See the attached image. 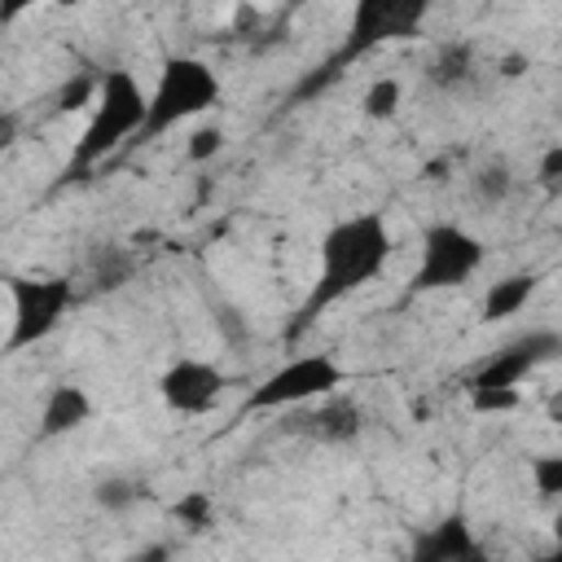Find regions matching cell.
<instances>
[{
  "label": "cell",
  "mask_w": 562,
  "mask_h": 562,
  "mask_svg": "<svg viewBox=\"0 0 562 562\" xmlns=\"http://www.w3.org/2000/svg\"><path fill=\"white\" fill-rule=\"evenodd\" d=\"M316 255H321L316 281H312L307 299L299 303L294 321L285 325V338H290V342L303 338L334 303H342L347 294L364 290V285L386 268V259H391V228H386V220H382L378 211H360V215H351V220H338V224L321 237Z\"/></svg>",
  "instance_id": "obj_1"
},
{
  "label": "cell",
  "mask_w": 562,
  "mask_h": 562,
  "mask_svg": "<svg viewBox=\"0 0 562 562\" xmlns=\"http://www.w3.org/2000/svg\"><path fill=\"white\" fill-rule=\"evenodd\" d=\"M140 123H145V92L136 83V75L123 66L101 70L92 114H88L75 149H70V162H66V180H79L88 167H97L110 149H119L127 136H136Z\"/></svg>",
  "instance_id": "obj_2"
},
{
  "label": "cell",
  "mask_w": 562,
  "mask_h": 562,
  "mask_svg": "<svg viewBox=\"0 0 562 562\" xmlns=\"http://www.w3.org/2000/svg\"><path fill=\"white\" fill-rule=\"evenodd\" d=\"M426 22V0H360L351 9V22H347V40L338 44V53H329L321 61V70L303 75V83L294 88V101H307L316 92H325L347 61L364 57L369 48L386 44V40H408L417 26Z\"/></svg>",
  "instance_id": "obj_3"
},
{
  "label": "cell",
  "mask_w": 562,
  "mask_h": 562,
  "mask_svg": "<svg viewBox=\"0 0 562 562\" xmlns=\"http://www.w3.org/2000/svg\"><path fill=\"white\" fill-rule=\"evenodd\" d=\"M220 97H224V83L202 57H189V53L162 57L158 83H154V92H145V123L136 132V140H154V136L171 132L176 123L206 114L211 105H220Z\"/></svg>",
  "instance_id": "obj_4"
},
{
  "label": "cell",
  "mask_w": 562,
  "mask_h": 562,
  "mask_svg": "<svg viewBox=\"0 0 562 562\" xmlns=\"http://www.w3.org/2000/svg\"><path fill=\"white\" fill-rule=\"evenodd\" d=\"M342 364L329 351H303L294 360H285L281 369H272L259 386L246 391L241 413H281V408H299L307 400H325L342 386Z\"/></svg>",
  "instance_id": "obj_5"
},
{
  "label": "cell",
  "mask_w": 562,
  "mask_h": 562,
  "mask_svg": "<svg viewBox=\"0 0 562 562\" xmlns=\"http://www.w3.org/2000/svg\"><path fill=\"white\" fill-rule=\"evenodd\" d=\"M9 303L13 316L4 351H26L66 321V312L75 307V285L66 277H9Z\"/></svg>",
  "instance_id": "obj_6"
},
{
  "label": "cell",
  "mask_w": 562,
  "mask_h": 562,
  "mask_svg": "<svg viewBox=\"0 0 562 562\" xmlns=\"http://www.w3.org/2000/svg\"><path fill=\"white\" fill-rule=\"evenodd\" d=\"M483 263V241L461 224H430L422 233V259L408 277V299L465 285Z\"/></svg>",
  "instance_id": "obj_7"
},
{
  "label": "cell",
  "mask_w": 562,
  "mask_h": 562,
  "mask_svg": "<svg viewBox=\"0 0 562 562\" xmlns=\"http://www.w3.org/2000/svg\"><path fill=\"white\" fill-rule=\"evenodd\" d=\"M224 386H228L224 369L211 360H198V356H180L158 373V400L167 413H180V417L211 413L220 404Z\"/></svg>",
  "instance_id": "obj_8"
},
{
  "label": "cell",
  "mask_w": 562,
  "mask_h": 562,
  "mask_svg": "<svg viewBox=\"0 0 562 562\" xmlns=\"http://www.w3.org/2000/svg\"><path fill=\"white\" fill-rule=\"evenodd\" d=\"M558 351H562V338H558L553 329H531V334L505 342V347L470 378V386H509V391H518V382H522L527 373H536L544 360H553Z\"/></svg>",
  "instance_id": "obj_9"
},
{
  "label": "cell",
  "mask_w": 562,
  "mask_h": 562,
  "mask_svg": "<svg viewBox=\"0 0 562 562\" xmlns=\"http://www.w3.org/2000/svg\"><path fill=\"white\" fill-rule=\"evenodd\" d=\"M290 435H303V439H316V443H356L360 430H364V413L356 400L347 395H325L316 408H303V413H290L281 422Z\"/></svg>",
  "instance_id": "obj_10"
},
{
  "label": "cell",
  "mask_w": 562,
  "mask_h": 562,
  "mask_svg": "<svg viewBox=\"0 0 562 562\" xmlns=\"http://www.w3.org/2000/svg\"><path fill=\"white\" fill-rule=\"evenodd\" d=\"M88 422H92V395H88L83 386H75V382H57V386H48V395H44L35 439L48 443V439H61V435H70V430H79V426H88Z\"/></svg>",
  "instance_id": "obj_11"
},
{
  "label": "cell",
  "mask_w": 562,
  "mask_h": 562,
  "mask_svg": "<svg viewBox=\"0 0 562 562\" xmlns=\"http://www.w3.org/2000/svg\"><path fill=\"white\" fill-rule=\"evenodd\" d=\"M470 544H474V531H470L465 514H448V518H439L435 527H426L413 540L408 562H457Z\"/></svg>",
  "instance_id": "obj_12"
},
{
  "label": "cell",
  "mask_w": 562,
  "mask_h": 562,
  "mask_svg": "<svg viewBox=\"0 0 562 562\" xmlns=\"http://www.w3.org/2000/svg\"><path fill=\"white\" fill-rule=\"evenodd\" d=\"M536 285H540V277L536 272H509V277H501V281H492L487 285V294H483V307H479V321H509V316H518L522 307H527V299L536 294Z\"/></svg>",
  "instance_id": "obj_13"
},
{
  "label": "cell",
  "mask_w": 562,
  "mask_h": 562,
  "mask_svg": "<svg viewBox=\"0 0 562 562\" xmlns=\"http://www.w3.org/2000/svg\"><path fill=\"white\" fill-rule=\"evenodd\" d=\"M426 79H430L435 88H461V83H470V79H474V48H470V44H443V48L430 57Z\"/></svg>",
  "instance_id": "obj_14"
},
{
  "label": "cell",
  "mask_w": 562,
  "mask_h": 562,
  "mask_svg": "<svg viewBox=\"0 0 562 562\" xmlns=\"http://www.w3.org/2000/svg\"><path fill=\"white\" fill-rule=\"evenodd\" d=\"M140 496H149V492H145V483H136V479H123V474H114V479H101V483H97V492H92V501H97L105 514H123V509H132Z\"/></svg>",
  "instance_id": "obj_15"
},
{
  "label": "cell",
  "mask_w": 562,
  "mask_h": 562,
  "mask_svg": "<svg viewBox=\"0 0 562 562\" xmlns=\"http://www.w3.org/2000/svg\"><path fill=\"white\" fill-rule=\"evenodd\" d=\"M171 518L180 527H189V531L215 527V501H211V492H184V496H176L171 501Z\"/></svg>",
  "instance_id": "obj_16"
},
{
  "label": "cell",
  "mask_w": 562,
  "mask_h": 562,
  "mask_svg": "<svg viewBox=\"0 0 562 562\" xmlns=\"http://www.w3.org/2000/svg\"><path fill=\"white\" fill-rule=\"evenodd\" d=\"M360 110H364V119H391L400 110V79H391V75L373 79L360 97Z\"/></svg>",
  "instance_id": "obj_17"
},
{
  "label": "cell",
  "mask_w": 562,
  "mask_h": 562,
  "mask_svg": "<svg viewBox=\"0 0 562 562\" xmlns=\"http://www.w3.org/2000/svg\"><path fill=\"white\" fill-rule=\"evenodd\" d=\"M522 404V395L518 391H509V386H470V408L474 413H514Z\"/></svg>",
  "instance_id": "obj_18"
},
{
  "label": "cell",
  "mask_w": 562,
  "mask_h": 562,
  "mask_svg": "<svg viewBox=\"0 0 562 562\" xmlns=\"http://www.w3.org/2000/svg\"><path fill=\"white\" fill-rule=\"evenodd\" d=\"M509 189H514V176H509L505 162H492V167H483V171L474 176V193H479L483 202H505Z\"/></svg>",
  "instance_id": "obj_19"
},
{
  "label": "cell",
  "mask_w": 562,
  "mask_h": 562,
  "mask_svg": "<svg viewBox=\"0 0 562 562\" xmlns=\"http://www.w3.org/2000/svg\"><path fill=\"white\" fill-rule=\"evenodd\" d=\"M531 479H536V492L544 501H553L562 492V457L558 452H544V457H531Z\"/></svg>",
  "instance_id": "obj_20"
},
{
  "label": "cell",
  "mask_w": 562,
  "mask_h": 562,
  "mask_svg": "<svg viewBox=\"0 0 562 562\" xmlns=\"http://www.w3.org/2000/svg\"><path fill=\"white\" fill-rule=\"evenodd\" d=\"M92 101H97V75H75L57 92V110H79V105H92Z\"/></svg>",
  "instance_id": "obj_21"
},
{
  "label": "cell",
  "mask_w": 562,
  "mask_h": 562,
  "mask_svg": "<svg viewBox=\"0 0 562 562\" xmlns=\"http://www.w3.org/2000/svg\"><path fill=\"white\" fill-rule=\"evenodd\" d=\"M220 149H224V127H215V123L193 127V136H189V158H193V162H206V158H215Z\"/></svg>",
  "instance_id": "obj_22"
},
{
  "label": "cell",
  "mask_w": 562,
  "mask_h": 562,
  "mask_svg": "<svg viewBox=\"0 0 562 562\" xmlns=\"http://www.w3.org/2000/svg\"><path fill=\"white\" fill-rule=\"evenodd\" d=\"M558 180H562V145H549L544 158H540V184L558 189Z\"/></svg>",
  "instance_id": "obj_23"
},
{
  "label": "cell",
  "mask_w": 562,
  "mask_h": 562,
  "mask_svg": "<svg viewBox=\"0 0 562 562\" xmlns=\"http://www.w3.org/2000/svg\"><path fill=\"white\" fill-rule=\"evenodd\" d=\"M171 558H176V549H171L167 540H154V544H145V549L127 553L123 562H171Z\"/></svg>",
  "instance_id": "obj_24"
},
{
  "label": "cell",
  "mask_w": 562,
  "mask_h": 562,
  "mask_svg": "<svg viewBox=\"0 0 562 562\" xmlns=\"http://www.w3.org/2000/svg\"><path fill=\"white\" fill-rule=\"evenodd\" d=\"M13 140H18V114L0 105V149H9Z\"/></svg>",
  "instance_id": "obj_25"
},
{
  "label": "cell",
  "mask_w": 562,
  "mask_h": 562,
  "mask_svg": "<svg viewBox=\"0 0 562 562\" xmlns=\"http://www.w3.org/2000/svg\"><path fill=\"white\" fill-rule=\"evenodd\" d=\"M527 66H531V61H527V57H522V53H509V57H505V61H501V75H505V79H514V75H522V70H527Z\"/></svg>",
  "instance_id": "obj_26"
},
{
  "label": "cell",
  "mask_w": 562,
  "mask_h": 562,
  "mask_svg": "<svg viewBox=\"0 0 562 562\" xmlns=\"http://www.w3.org/2000/svg\"><path fill=\"white\" fill-rule=\"evenodd\" d=\"M457 562H492V558H487V549H483V544L474 540V544H470V549H465V553H461Z\"/></svg>",
  "instance_id": "obj_27"
},
{
  "label": "cell",
  "mask_w": 562,
  "mask_h": 562,
  "mask_svg": "<svg viewBox=\"0 0 562 562\" xmlns=\"http://www.w3.org/2000/svg\"><path fill=\"white\" fill-rule=\"evenodd\" d=\"M536 562H562V549H549V553H540Z\"/></svg>",
  "instance_id": "obj_28"
}]
</instances>
